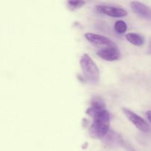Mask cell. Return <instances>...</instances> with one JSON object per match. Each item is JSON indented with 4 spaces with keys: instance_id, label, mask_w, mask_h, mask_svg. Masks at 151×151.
<instances>
[{
    "instance_id": "2",
    "label": "cell",
    "mask_w": 151,
    "mask_h": 151,
    "mask_svg": "<svg viewBox=\"0 0 151 151\" xmlns=\"http://www.w3.org/2000/svg\"><path fill=\"white\" fill-rule=\"evenodd\" d=\"M83 74L88 82L97 83L100 80V72L95 62L87 54H83L80 60Z\"/></svg>"
},
{
    "instance_id": "12",
    "label": "cell",
    "mask_w": 151,
    "mask_h": 151,
    "mask_svg": "<svg viewBox=\"0 0 151 151\" xmlns=\"http://www.w3.org/2000/svg\"><path fill=\"white\" fill-rule=\"evenodd\" d=\"M146 116H147L149 122L151 123V111H147L146 112Z\"/></svg>"
},
{
    "instance_id": "4",
    "label": "cell",
    "mask_w": 151,
    "mask_h": 151,
    "mask_svg": "<svg viewBox=\"0 0 151 151\" xmlns=\"http://www.w3.org/2000/svg\"><path fill=\"white\" fill-rule=\"evenodd\" d=\"M85 37L91 44L97 47H116V44L109 38L99 34L93 33V32H87L85 34Z\"/></svg>"
},
{
    "instance_id": "10",
    "label": "cell",
    "mask_w": 151,
    "mask_h": 151,
    "mask_svg": "<svg viewBox=\"0 0 151 151\" xmlns=\"http://www.w3.org/2000/svg\"><path fill=\"white\" fill-rule=\"evenodd\" d=\"M114 29L116 32L119 34H122L127 30V24L125 22L122 20H119L116 22L114 24Z\"/></svg>"
},
{
    "instance_id": "11",
    "label": "cell",
    "mask_w": 151,
    "mask_h": 151,
    "mask_svg": "<svg viewBox=\"0 0 151 151\" xmlns=\"http://www.w3.org/2000/svg\"><path fill=\"white\" fill-rule=\"evenodd\" d=\"M68 6L71 10H75L78 8L82 7L86 4V1H68Z\"/></svg>"
},
{
    "instance_id": "5",
    "label": "cell",
    "mask_w": 151,
    "mask_h": 151,
    "mask_svg": "<svg viewBox=\"0 0 151 151\" xmlns=\"http://www.w3.org/2000/svg\"><path fill=\"white\" fill-rule=\"evenodd\" d=\"M97 11L103 14H106L107 16L114 18L125 17L127 16L128 13L123 8L118 7H112L108 5H97L96 7Z\"/></svg>"
},
{
    "instance_id": "3",
    "label": "cell",
    "mask_w": 151,
    "mask_h": 151,
    "mask_svg": "<svg viewBox=\"0 0 151 151\" xmlns=\"http://www.w3.org/2000/svg\"><path fill=\"white\" fill-rule=\"evenodd\" d=\"M122 111H123L124 114L126 116V117L128 118V120L131 121L134 124V126L138 128L140 131L144 133H147L150 131V126L147 123V122L143 118L137 114L135 112L132 111L127 108H123Z\"/></svg>"
},
{
    "instance_id": "7",
    "label": "cell",
    "mask_w": 151,
    "mask_h": 151,
    "mask_svg": "<svg viewBox=\"0 0 151 151\" xmlns=\"http://www.w3.org/2000/svg\"><path fill=\"white\" fill-rule=\"evenodd\" d=\"M97 55L106 61H114L120 58L121 54L116 47L103 48L97 52Z\"/></svg>"
},
{
    "instance_id": "9",
    "label": "cell",
    "mask_w": 151,
    "mask_h": 151,
    "mask_svg": "<svg viewBox=\"0 0 151 151\" xmlns=\"http://www.w3.org/2000/svg\"><path fill=\"white\" fill-rule=\"evenodd\" d=\"M127 41H129L133 45L137 46V47H141L144 44L145 38L142 35L140 34L135 33V32H130L125 35Z\"/></svg>"
},
{
    "instance_id": "8",
    "label": "cell",
    "mask_w": 151,
    "mask_h": 151,
    "mask_svg": "<svg viewBox=\"0 0 151 151\" xmlns=\"http://www.w3.org/2000/svg\"><path fill=\"white\" fill-rule=\"evenodd\" d=\"M105 109H106V104H105L103 99L101 97L96 96V97H93V99L91 100V106L87 109L86 114L88 116L94 117L97 114L102 111L103 110H105Z\"/></svg>"
},
{
    "instance_id": "6",
    "label": "cell",
    "mask_w": 151,
    "mask_h": 151,
    "mask_svg": "<svg viewBox=\"0 0 151 151\" xmlns=\"http://www.w3.org/2000/svg\"><path fill=\"white\" fill-rule=\"evenodd\" d=\"M130 6L133 11L139 16L146 20H151V8L148 6L137 1H131Z\"/></svg>"
},
{
    "instance_id": "1",
    "label": "cell",
    "mask_w": 151,
    "mask_h": 151,
    "mask_svg": "<svg viewBox=\"0 0 151 151\" xmlns=\"http://www.w3.org/2000/svg\"><path fill=\"white\" fill-rule=\"evenodd\" d=\"M93 122L88 129L90 137L100 139L108 134L110 128V114L106 109L99 112L93 117Z\"/></svg>"
}]
</instances>
